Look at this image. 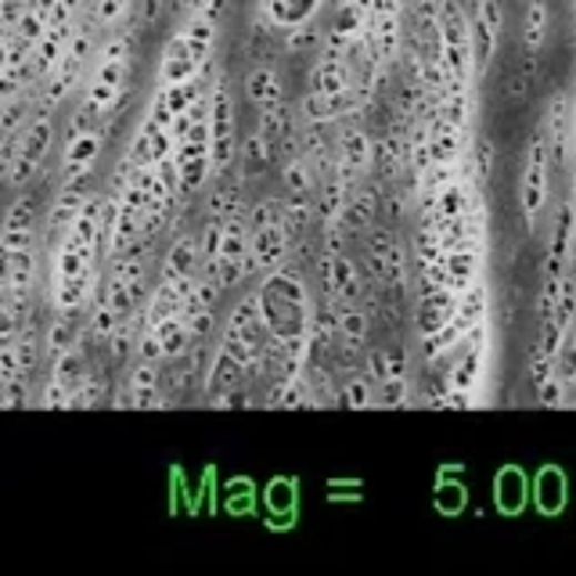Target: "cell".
<instances>
[{
    "label": "cell",
    "mask_w": 576,
    "mask_h": 576,
    "mask_svg": "<svg viewBox=\"0 0 576 576\" xmlns=\"http://www.w3.org/2000/svg\"><path fill=\"white\" fill-rule=\"evenodd\" d=\"M83 202H87V188H58V199L48 213V231L51 234H69L77 216L83 213Z\"/></svg>",
    "instance_id": "cell-8"
},
{
    "label": "cell",
    "mask_w": 576,
    "mask_h": 576,
    "mask_svg": "<svg viewBox=\"0 0 576 576\" xmlns=\"http://www.w3.org/2000/svg\"><path fill=\"white\" fill-rule=\"evenodd\" d=\"M130 162H134V166H155V148H152V134H148V127L141 123L138 127V134H134V141H130Z\"/></svg>",
    "instance_id": "cell-27"
},
{
    "label": "cell",
    "mask_w": 576,
    "mask_h": 576,
    "mask_svg": "<svg viewBox=\"0 0 576 576\" xmlns=\"http://www.w3.org/2000/svg\"><path fill=\"white\" fill-rule=\"evenodd\" d=\"M404 372H407L404 353H390V375H404Z\"/></svg>",
    "instance_id": "cell-38"
},
{
    "label": "cell",
    "mask_w": 576,
    "mask_h": 576,
    "mask_svg": "<svg viewBox=\"0 0 576 576\" xmlns=\"http://www.w3.org/2000/svg\"><path fill=\"white\" fill-rule=\"evenodd\" d=\"M51 378L62 382L69 393H77L83 382H87V357H83V346L77 343L72 350H65L62 357L51 361Z\"/></svg>",
    "instance_id": "cell-17"
},
{
    "label": "cell",
    "mask_w": 576,
    "mask_h": 576,
    "mask_svg": "<svg viewBox=\"0 0 576 576\" xmlns=\"http://www.w3.org/2000/svg\"><path fill=\"white\" fill-rule=\"evenodd\" d=\"M447 263V285L462 295L468 285L479 282V271H483V249H454V253L443 256Z\"/></svg>",
    "instance_id": "cell-7"
},
{
    "label": "cell",
    "mask_w": 576,
    "mask_h": 576,
    "mask_svg": "<svg viewBox=\"0 0 576 576\" xmlns=\"http://www.w3.org/2000/svg\"><path fill=\"white\" fill-rule=\"evenodd\" d=\"M321 4L324 0H271V4H263V19H267L274 29H292V26L314 19Z\"/></svg>",
    "instance_id": "cell-10"
},
{
    "label": "cell",
    "mask_w": 576,
    "mask_h": 576,
    "mask_svg": "<svg viewBox=\"0 0 576 576\" xmlns=\"http://www.w3.org/2000/svg\"><path fill=\"white\" fill-rule=\"evenodd\" d=\"M29 220H33V199L22 195V199H14V205L8 210V216H4V231L29 228Z\"/></svg>",
    "instance_id": "cell-34"
},
{
    "label": "cell",
    "mask_w": 576,
    "mask_h": 576,
    "mask_svg": "<svg viewBox=\"0 0 576 576\" xmlns=\"http://www.w3.org/2000/svg\"><path fill=\"white\" fill-rule=\"evenodd\" d=\"M321 40H324V29H317V22H300L292 26L285 33V51L289 54H310V51H321Z\"/></svg>",
    "instance_id": "cell-22"
},
{
    "label": "cell",
    "mask_w": 576,
    "mask_h": 576,
    "mask_svg": "<svg viewBox=\"0 0 576 576\" xmlns=\"http://www.w3.org/2000/svg\"><path fill=\"white\" fill-rule=\"evenodd\" d=\"M184 274H199V239L195 234H181V239L170 245L166 260H162V277H166V282H176V277H184Z\"/></svg>",
    "instance_id": "cell-12"
},
{
    "label": "cell",
    "mask_w": 576,
    "mask_h": 576,
    "mask_svg": "<svg viewBox=\"0 0 576 576\" xmlns=\"http://www.w3.org/2000/svg\"><path fill=\"white\" fill-rule=\"evenodd\" d=\"M317 220V205L310 202V191H289L285 199V231L289 239H303V234H310V228H314Z\"/></svg>",
    "instance_id": "cell-16"
},
{
    "label": "cell",
    "mask_w": 576,
    "mask_h": 576,
    "mask_svg": "<svg viewBox=\"0 0 576 576\" xmlns=\"http://www.w3.org/2000/svg\"><path fill=\"white\" fill-rule=\"evenodd\" d=\"M548 159H552L548 134L537 130V134L529 138L526 170H523V184H519V205H523V216H526L529 231H537L544 202H548Z\"/></svg>",
    "instance_id": "cell-1"
},
{
    "label": "cell",
    "mask_w": 576,
    "mask_h": 576,
    "mask_svg": "<svg viewBox=\"0 0 576 576\" xmlns=\"http://www.w3.org/2000/svg\"><path fill=\"white\" fill-rule=\"evenodd\" d=\"M267 159H271V141L263 138L260 130H253V134H249V141H245V162H249V166H256V162L263 166Z\"/></svg>",
    "instance_id": "cell-35"
},
{
    "label": "cell",
    "mask_w": 576,
    "mask_h": 576,
    "mask_svg": "<svg viewBox=\"0 0 576 576\" xmlns=\"http://www.w3.org/2000/svg\"><path fill=\"white\" fill-rule=\"evenodd\" d=\"M22 404H26V375L0 386V407H22Z\"/></svg>",
    "instance_id": "cell-36"
},
{
    "label": "cell",
    "mask_w": 576,
    "mask_h": 576,
    "mask_svg": "<svg viewBox=\"0 0 576 576\" xmlns=\"http://www.w3.org/2000/svg\"><path fill=\"white\" fill-rule=\"evenodd\" d=\"M162 8H166V0H141V11H138V22L144 29H152L159 19H162Z\"/></svg>",
    "instance_id": "cell-37"
},
{
    "label": "cell",
    "mask_w": 576,
    "mask_h": 576,
    "mask_svg": "<svg viewBox=\"0 0 576 576\" xmlns=\"http://www.w3.org/2000/svg\"><path fill=\"white\" fill-rule=\"evenodd\" d=\"M548 148H552V162L563 166L566 162V144H569V98L566 94H555L552 105H548Z\"/></svg>",
    "instance_id": "cell-9"
},
{
    "label": "cell",
    "mask_w": 576,
    "mask_h": 576,
    "mask_svg": "<svg viewBox=\"0 0 576 576\" xmlns=\"http://www.w3.org/2000/svg\"><path fill=\"white\" fill-rule=\"evenodd\" d=\"M375 382L367 378V375H350L346 382H343V390H338V404L343 407H372L375 404Z\"/></svg>",
    "instance_id": "cell-21"
},
{
    "label": "cell",
    "mask_w": 576,
    "mask_h": 576,
    "mask_svg": "<svg viewBox=\"0 0 576 576\" xmlns=\"http://www.w3.org/2000/svg\"><path fill=\"white\" fill-rule=\"evenodd\" d=\"M537 404H544V407H563L566 404V382L558 378V372L537 390Z\"/></svg>",
    "instance_id": "cell-32"
},
{
    "label": "cell",
    "mask_w": 576,
    "mask_h": 576,
    "mask_svg": "<svg viewBox=\"0 0 576 576\" xmlns=\"http://www.w3.org/2000/svg\"><path fill=\"white\" fill-rule=\"evenodd\" d=\"M472 166H476V181H486L494 170V144L491 141H476L472 144Z\"/></svg>",
    "instance_id": "cell-31"
},
{
    "label": "cell",
    "mask_w": 576,
    "mask_h": 576,
    "mask_svg": "<svg viewBox=\"0 0 576 576\" xmlns=\"http://www.w3.org/2000/svg\"><path fill=\"white\" fill-rule=\"evenodd\" d=\"M282 181H285L289 191H310V188H314V181H317V176H314V162H310L303 152L300 155H289Z\"/></svg>",
    "instance_id": "cell-23"
},
{
    "label": "cell",
    "mask_w": 576,
    "mask_h": 576,
    "mask_svg": "<svg viewBox=\"0 0 576 576\" xmlns=\"http://www.w3.org/2000/svg\"><path fill=\"white\" fill-rule=\"evenodd\" d=\"M292 253V239L285 224H271L263 231H249V256H245V277L253 274H271L285 267Z\"/></svg>",
    "instance_id": "cell-2"
},
{
    "label": "cell",
    "mask_w": 576,
    "mask_h": 576,
    "mask_svg": "<svg viewBox=\"0 0 576 576\" xmlns=\"http://www.w3.org/2000/svg\"><path fill=\"white\" fill-rule=\"evenodd\" d=\"M176 166H181V199L199 195L202 184L210 181V173H216L213 170V152L199 155V159H188V162H176Z\"/></svg>",
    "instance_id": "cell-20"
},
{
    "label": "cell",
    "mask_w": 576,
    "mask_h": 576,
    "mask_svg": "<svg viewBox=\"0 0 576 576\" xmlns=\"http://www.w3.org/2000/svg\"><path fill=\"white\" fill-rule=\"evenodd\" d=\"M19 249H33V228L0 231V253H19Z\"/></svg>",
    "instance_id": "cell-33"
},
{
    "label": "cell",
    "mask_w": 576,
    "mask_h": 576,
    "mask_svg": "<svg viewBox=\"0 0 576 576\" xmlns=\"http://www.w3.org/2000/svg\"><path fill=\"white\" fill-rule=\"evenodd\" d=\"M534 494H537V508L544 515H558L566 508V476H563V468H540L537 472V483H534Z\"/></svg>",
    "instance_id": "cell-13"
},
{
    "label": "cell",
    "mask_w": 576,
    "mask_h": 576,
    "mask_svg": "<svg viewBox=\"0 0 576 576\" xmlns=\"http://www.w3.org/2000/svg\"><path fill=\"white\" fill-rule=\"evenodd\" d=\"M159 338H162V350H166V361H184L188 353H191V329H188V321L181 314H173L159 324Z\"/></svg>",
    "instance_id": "cell-18"
},
{
    "label": "cell",
    "mask_w": 576,
    "mask_h": 576,
    "mask_svg": "<svg viewBox=\"0 0 576 576\" xmlns=\"http://www.w3.org/2000/svg\"><path fill=\"white\" fill-rule=\"evenodd\" d=\"M245 98L253 101L256 109H271V105H282V101H285L282 77H277V69L271 62H260V65L249 69V77H245Z\"/></svg>",
    "instance_id": "cell-4"
},
{
    "label": "cell",
    "mask_w": 576,
    "mask_h": 576,
    "mask_svg": "<svg viewBox=\"0 0 576 576\" xmlns=\"http://www.w3.org/2000/svg\"><path fill=\"white\" fill-rule=\"evenodd\" d=\"M306 83H310V91L314 94H343V91H350L353 83V69H350V62H335V58H317V65L310 69V77H306Z\"/></svg>",
    "instance_id": "cell-5"
},
{
    "label": "cell",
    "mask_w": 576,
    "mask_h": 576,
    "mask_svg": "<svg viewBox=\"0 0 576 576\" xmlns=\"http://www.w3.org/2000/svg\"><path fill=\"white\" fill-rule=\"evenodd\" d=\"M526 494H529V486H526V476H523V468H501L497 472V479H494V501H497V508L505 512V515H519L526 508Z\"/></svg>",
    "instance_id": "cell-6"
},
{
    "label": "cell",
    "mask_w": 576,
    "mask_h": 576,
    "mask_svg": "<svg viewBox=\"0 0 576 576\" xmlns=\"http://www.w3.org/2000/svg\"><path fill=\"white\" fill-rule=\"evenodd\" d=\"M130 4H134V0H87V14L98 22V29H112L123 22Z\"/></svg>",
    "instance_id": "cell-24"
},
{
    "label": "cell",
    "mask_w": 576,
    "mask_h": 576,
    "mask_svg": "<svg viewBox=\"0 0 576 576\" xmlns=\"http://www.w3.org/2000/svg\"><path fill=\"white\" fill-rule=\"evenodd\" d=\"M101 396H105V378H101V375H87L83 386L72 393L69 407H94V404H101Z\"/></svg>",
    "instance_id": "cell-28"
},
{
    "label": "cell",
    "mask_w": 576,
    "mask_h": 576,
    "mask_svg": "<svg viewBox=\"0 0 576 576\" xmlns=\"http://www.w3.org/2000/svg\"><path fill=\"white\" fill-rule=\"evenodd\" d=\"M51 134H54L51 112H37L33 120L22 127V159L43 166V159H48V152H51Z\"/></svg>",
    "instance_id": "cell-14"
},
{
    "label": "cell",
    "mask_w": 576,
    "mask_h": 576,
    "mask_svg": "<svg viewBox=\"0 0 576 576\" xmlns=\"http://www.w3.org/2000/svg\"><path fill=\"white\" fill-rule=\"evenodd\" d=\"M335 292L350 303L361 300V277H357V267H353V260L346 253L335 256Z\"/></svg>",
    "instance_id": "cell-25"
},
{
    "label": "cell",
    "mask_w": 576,
    "mask_h": 576,
    "mask_svg": "<svg viewBox=\"0 0 576 576\" xmlns=\"http://www.w3.org/2000/svg\"><path fill=\"white\" fill-rule=\"evenodd\" d=\"M548 26H552L548 0H529L523 11V48L529 54H540L544 40H548Z\"/></svg>",
    "instance_id": "cell-15"
},
{
    "label": "cell",
    "mask_w": 576,
    "mask_h": 576,
    "mask_svg": "<svg viewBox=\"0 0 576 576\" xmlns=\"http://www.w3.org/2000/svg\"><path fill=\"white\" fill-rule=\"evenodd\" d=\"M77 343H80V338H77V324H72V314H62V310H58V317L51 321V329H48V338H43V346H48V357L58 361L65 350H72Z\"/></svg>",
    "instance_id": "cell-19"
},
{
    "label": "cell",
    "mask_w": 576,
    "mask_h": 576,
    "mask_svg": "<svg viewBox=\"0 0 576 576\" xmlns=\"http://www.w3.org/2000/svg\"><path fill=\"white\" fill-rule=\"evenodd\" d=\"M202 72V65L195 62V54L188 48V37L176 33L166 40V48H162V65H159V83H184V80H195Z\"/></svg>",
    "instance_id": "cell-3"
},
{
    "label": "cell",
    "mask_w": 576,
    "mask_h": 576,
    "mask_svg": "<svg viewBox=\"0 0 576 576\" xmlns=\"http://www.w3.org/2000/svg\"><path fill=\"white\" fill-rule=\"evenodd\" d=\"M375 210H378V191L364 188V191H353L350 202L343 205V213H338V224L343 231H367L375 228Z\"/></svg>",
    "instance_id": "cell-11"
},
{
    "label": "cell",
    "mask_w": 576,
    "mask_h": 576,
    "mask_svg": "<svg viewBox=\"0 0 576 576\" xmlns=\"http://www.w3.org/2000/svg\"><path fill=\"white\" fill-rule=\"evenodd\" d=\"M138 357L141 361H166V350H162V338H159V332L155 329H148L144 324V332H141V338H138Z\"/></svg>",
    "instance_id": "cell-30"
},
{
    "label": "cell",
    "mask_w": 576,
    "mask_h": 576,
    "mask_svg": "<svg viewBox=\"0 0 576 576\" xmlns=\"http://www.w3.org/2000/svg\"><path fill=\"white\" fill-rule=\"evenodd\" d=\"M292 501H295V483H292V479H277V483H271L267 505H271L277 515H285V512L292 508Z\"/></svg>",
    "instance_id": "cell-29"
},
{
    "label": "cell",
    "mask_w": 576,
    "mask_h": 576,
    "mask_svg": "<svg viewBox=\"0 0 576 576\" xmlns=\"http://www.w3.org/2000/svg\"><path fill=\"white\" fill-rule=\"evenodd\" d=\"M375 401H378L382 407H401V404L407 401V375H390V378L378 386Z\"/></svg>",
    "instance_id": "cell-26"
},
{
    "label": "cell",
    "mask_w": 576,
    "mask_h": 576,
    "mask_svg": "<svg viewBox=\"0 0 576 576\" xmlns=\"http://www.w3.org/2000/svg\"><path fill=\"white\" fill-rule=\"evenodd\" d=\"M401 202H404L401 195L386 199V210H390V216H393V220H401V213H404V205H401Z\"/></svg>",
    "instance_id": "cell-39"
}]
</instances>
